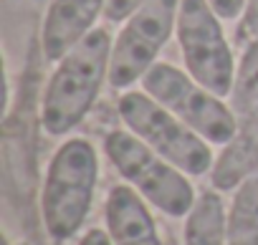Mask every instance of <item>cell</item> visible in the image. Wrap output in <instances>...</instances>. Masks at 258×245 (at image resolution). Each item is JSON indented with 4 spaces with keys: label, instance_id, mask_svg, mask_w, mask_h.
Returning a JSON list of instances; mask_svg holds the SVG:
<instances>
[{
    "label": "cell",
    "instance_id": "obj_9",
    "mask_svg": "<svg viewBox=\"0 0 258 245\" xmlns=\"http://www.w3.org/2000/svg\"><path fill=\"white\" fill-rule=\"evenodd\" d=\"M106 227L114 245H162L147 205L129 185H116L109 190Z\"/></svg>",
    "mask_w": 258,
    "mask_h": 245
},
{
    "label": "cell",
    "instance_id": "obj_8",
    "mask_svg": "<svg viewBox=\"0 0 258 245\" xmlns=\"http://www.w3.org/2000/svg\"><path fill=\"white\" fill-rule=\"evenodd\" d=\"M106 3L109 0H53L41 31L43 56L48 61H61L96 28L94 23L106 11Z\"/></svg>",
    "mask_w": 258,
    "mask_h": 245
},
{
    "label": "cell",
    "instance_id": "obj_14",
    "mask_svg": "<svg viewBox=\"0 0 258 245\" xmlns=\"http://www.w3.org/2000/svg\"><path fill=\"white\" fill-rule=\"evenodd\" d=\"M253 38H258V0H245L243 13L235 23V43L245 46Z\"/></svg>",
    "mask_w": 258,
    "mask_h": 245
},
{
    "label": "cell",
    "instance_id": "obj_4",
    "mask_svg": "<svg viewBox=\"0 0 258 245\" xmlns=\"http://www.w3.org/2000/svg\"><path fill=\"white\" fill-rule=\"evenodd\" d=\"M116 104L126 129L137 134L145 144H150L157 154H162L167 162H172L177 170L195 177L213 170L215 162L208 139H203L195 129H190L182 119H177L150 94L126 91Z\"/></svg>",
    "mask_w": 258,
    "mask_h": 245
},
{
    "label": "cell",
    "instance_id": "obj_10",
    "mask_svg": "<svg viewBox=\"0 0 258 245\" xmlns=\"http://www.w3.org/2000/svg\"><path fill=\"white\" fill-rule=\"evenodd\" d=\"M258 172V114L243 119L233 139L223 147L210 170L213 187L220 192L235 190L245 177Z\"/></svg>",
    "mask_w": 258,
    "mask_h": 245
},
{
    "label": "cell",
    "instance_id": "obj_18",
    "mask_svg": "<svg viewBox=\"0 0 258 245\" xmlns=\"http://www.w3.org/2000/svg\"><path fill=\"white\" fill-rule=\"evenodd\" d=\"M18 245H28V242H18Z\"/></svg>",
    "mask_w": 258,
    "mask_h": 245
},
{
    "label": "cell",
    "instance_id": "obj_2",
    "mask_svg": "<svg viewBox=\"0 0 258 245\" xmlns=\"http://www.w3.org/2000/svg\"><path fill=\"white\" fill-rule=\"evenodd\" d=\"M99 177V157L89 139L74 137L63 142L48 162L41 210L51 240L74 237L89 217L94 187Z\"/></svg>",
    "mask_w": 258,
    "mask_h": 245
},
{
    "label": "cell",
    "instance_id": "obj_15",
    "mask_svg": "<svg viewBox=\"0 0 258 245\" xmlns=\"http://www.w3.org/2000/svg\"><path fill=\"white\" fill-rule=\"evenodd\" d=\"M145 3H147V0H109L104 16L111 23H119V21H126L129 16H132L137 8H142Z\"/></svg>",
    "mask_w": 258,
    "mask_h": 245
},
{
    "label": "cell",
    "instance_id": "obj_17",
    "mask_svg": "<svg viewBox=\"0 0 258 245\" xmlns=\"http://www.w3.org/2000/svg\"><path fill=\"white\" fill-rule=\"evenodd\" d=\"M79 245H114V242H111L109 232H104V230H99V227H91V230H86V235L79 240Z\"/></svg>",
    "mask_w": 258,
    "mask_h": 245
},
{
    "label": "cell",
    "instance_id": "obj_3",
    "mask_svg": "<svg viewBox=\"0 0 258 245\" xmlns=\"http://www.w3.org/2000/svg\"><path fill=\"white\" fill-rule=\"evenodd\" d=\"M104 152L129 185L170 217H182L192 210L195 190L185 180L182 170L157 154L137 134L124 129L109 132L104 139Z\"/></svg>",
    "mask_w": 258,
    "mask_h": 245
},
{
    "label": "cell",
    "instance_id": "obj_12",
    "mask_svg": "<svg viewBox=\"0 0 258 245\" xmlns=\"http://www.w3.org/2000/svg\"><path fill=\"white\" fill-rule=\"evenodd\" d=\"M228 245H258V172L245 177L230 202Z\"/></svg>",
    "mask_w": 258,
    "mask_h": 245
},
{
    "label": "cell",
    "instance_id": "obj_7",
    "mask_svg": "<svg viewBox=\"0 0 258 245\" xmlns=\"http://www.w3.org/2000/svg\"><path fill=\"white\" fill-rule=\"evenodd\" d=\"M180 0H147L124 21L109 61V84L114 89H129L155 63L172 31L177 28Z\"/></svg>",
    "mask_w": 258,
    "mask_h": 245
},
{
    "label": "cell",
    "instance_id": "obj_1",
    "mask_svg": "<svg viewBox=\"0 0 258 245\" xmlns=\"http://www.w3.org/2000/svg\"><path fill=\"white\" fill-rule=\"evenodd\" d=\"M111 46L109 31L94 28L58 61L41 104V127L46 134H69L91 111L101 94V84L109 81Z\"/></svg>",
    "mask_w": 258,
    "mask_h": 245
},
{
    "label": "cell",
    "instance_id": "obj_11",
    "mask_svg": "<svg viewBox=\"0 0 258 245\" xmlns=\"http://www.w3.org/2000/svg\"><path fill=\"white\" fill-rule=\"evenodd\" d=\"M185 245H228V215L215 192H203L187 212Z\"/></svg>",
    "mask_w": 258,
    "mask_h": 245
},
{
    "label": "cell",
    "instance_id": "obj_16",
    "mask_svg": "<svg viewBox=\"0 0 258 245\" xmlns=\"http://www.w3.org/2000/svg\"><path fill=\"white\" fill-rule=\"evenodd\" d=\"M208 3L213 6V11H215L223 21H233V18H240L245 0H208Z\"/></svg>",
    "mask_w": 258,
    "mask_h": 245
},
{
    "label": "cell",
    "instance_id": "obj_13",
    "mask_svg": "<svg viewBox=\"0 0 258 245\" xmlns=\"http://www.w3.org/2000/svg\"><path fill=\"white\" fill-rule=\"evenodd\" d=\"M230 109L235 111L238 119H248L258 114V38L243 46L240 61L235 66Z\"/></svg>",
    "mask_w": 258,
    "mask_h": 245
},
{
    "label": "cell",
    "instance_id": "obj_5",
    "mask_svg": "<svg viewBox=\"0 0 258 245\" xmlns=\"http://www.w3.org/2000/svg\"><path fill=\"white\" fill-rule=\"evenodd\" d=\"M142 86L145 94H150L155 101L170 109L210 144H228L238 132L235 111L228 104H223L220 96L208 91L190 73H182L172 63L157 61L142 76Z\"/></svg>",
    "mask_w": 258,
    "mask_h": 245
},
{
    "label": "cell",
    "instance_id": "obj_6",
    "mask_svg": "<svg viewBox=\"0 0 258 245\" xmlns=\"http://www.w3.org/2000/svg\"><path fill=\"white\" fill-rule=\"evenodd\" d=\"M220 21L208 0H180L175 36L187 73L223 99L233 91L235 61Z\"/></svg>",
    "mask_w": 258,
    "mask_h": 245
}]
</instances>
